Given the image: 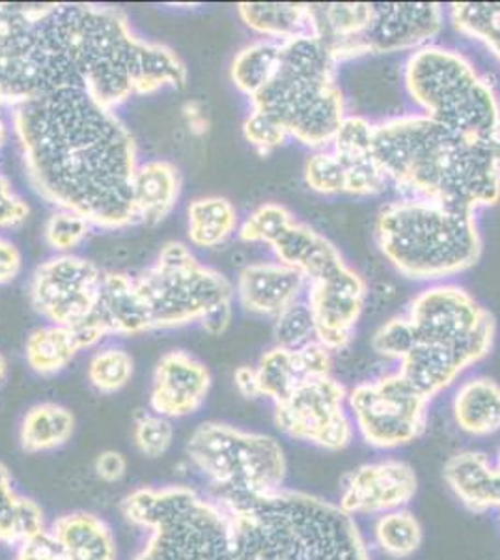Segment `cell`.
I'll list each match as a JSON object with an SVG mask.
<instances>
[{"mask_svg": "<svg viewBox=\"0 0 500 560\" xmlns=\"http://www.w3.org/2000/svg\"><path fill=\"white\" fill-rule=\"evenodd\" d=\"M234 382L235 387L245 398H260L254 366H241V369L235 370Z\"/></svg>", "mask_w": 500, "mask_h": 560, "instance_id": "cell-49", "label": "cell"}, {"mask_svg": "<svg viewBox=\"0 0 500 560\" xmlns=\"http://www.w3.org/2000/svg\"><path fill=\"white\" fill-rule=\"evenodd\" d=\"M375 240L391 266L412 280L449 279L481 255L475 213L420 198L386 205L375 219Z\"/></svg>", "mask_w": 500, "mask_h": 560, "instance_id": "cell-4", "label": "cell"}, {"mask_svg": "<svg viewBox=\"0 0 500 560\" xmlns=\"http://www.w3.org/2000/svg\"><path fill=\"white\" fill-rule=\"evenodd\" d=\"M44 530H47L44 509L15 488L8 465L0 462V546L15 548Z\"/></svg>", "mask_w": 500, "mask_h": 560, "instance_id": "cell-27", "label": "cell"}, {"mask_svg": "<svg viewBox=\"0 0 500 560\" xmlns=\"http://www.w3.org/2000/svg\"><path fill=\"white\" fill-rule=\"evenodd\" d=\"M456 427L469 438H491L500 432V383L476 376L460 383L452 398Z\"/></svg>", "mask_w": 500, "mask_h": 560, "instance_id": "cell-25", "label": "cell"}, {"mask_svg": "<svg viewBox=\"0 0 500 560\" xmlns=\"http://www.w3.org/2000/svg\"><path fill=\"white\" fill-rule=\"evenodd\" d=\"M372 540L388 559H409L425 544V527L411 510H393L375 517Z\"/></svg>", "mask_w": 500, "mask_h": 560, "instance_id": "cell-31", "label": "cell"}, {"mask_svg": "<svg viewBox=\"0 0 500 560\" xmlns=\"http://www.w3.org/2000/svg\"><path fill=\"white\" fill-rule=\"evenodd\" d=\"M450 20L457 33L486 45L500 60V2H454Z\"/></svg>", "mask_w": 500, "mask_h": 560, "instance_id": "cell-33", "label": "cell"}, {"mask_svg": "<svg viewBox=\"0 0 500 560\" xmlns=\"http://www.w3.org/2000/svg\"><path fill=\"white\" fill-rule=\"evenodd\" d=\"M185 451L216 497H260L284 488V448L267 433L209 420L193 430Z\"/></svg>", "mask_w": 500, "mask_h": 560, "instance_id": "cell-8", "label": "cell"}, {"mask_svg": "<svg viewBox=\"0 0 500 560\" xmlns=\"http://www.w3.org/2000/svg\"><path fill=\"white\" fill-rule=\"evenodd\" d=\"M103 338L107 335L92 322L79 327L44 325L26 338V363L39 376H57L81 351L95 348Z\"/></svg>", "mask_w": 500, "mask_h": 560, "instance_id": "cell-20", "label": "cell"}, {"mask_svg": "<svg viewBox=\"0 0 500 560\" xmlns=\"http://www.w3.org/2000/svg\"><path fill=\"white\" fill-rule=\"evenodd\" d=\"M23 268V256L15 243L0 236V287L15 280Z\"/></svg>", "mask_w": 500, "mask_h": 560, "instance_id": "cell-47", "label": "cell"}, {"mask_svg": "<svg viewBox=\"0 0 500 560\" xmlns=\"http://www.w3.org/2000/svg\"><path fill=\"white\" fill-rule=\"evenodd\" d=\"M121 512L147 540L131 560H232V530L217 497L189 486L131 491Z\"/></svg>", "mask_w": 500, "mask_h": 560, "instance_id": "cell-6", "label": "cell"}, {"mask_svg": "<svg viewBox=\"0 0 500 560\" xmlns=\"http://www.w3.org/2000/svg\"><path fill=\"white\" fill-rule=\"evenodd\" d=\"M367 301V282L348 264L309 282L306 305L311 308L316 342L340 351L353 340Z\"/></svg>", "mask_w": 500, "mask_h": 560, "instance_id": "cell-15", "label": "cell"}, {"mask_svg": "<svg viewBox=\"0 0 500 560\" xmlns=\"http://www.w3.org/2000/svg\"><path fill=\"white\" fill-rule=\"evenodd\" d=\"M293 223L295 217L286 206L267 202L256 208L241 224L240 237L243 242L267 243L271 247Z\"/></svg>", "mask_w": 500, "mask_h": 560, "instance_id": "cell-35", "label": "cell"}, {"mask_svg": "<svg viewBox=\"0 0 500 560\" xmlns=\"http://www.w3.org/2000/svg\"><path fill=\"white\" fill-rule=\"evenodd\" d=\"M184 110L185 118H187V124H189L193 133L202 135L208 131V118H206L202 108H200L197 102L187 103Z\"/></svg>", "mask_w": 500, "mask_h": 560, "instance_id": "cell-50", "label": "cell"}, {"mask_svg": "<svg viewBox=\"0 0 500 560\" xmlns=\"http://www.w3.org/2000/svg\"><path fill=\"white\" fill-rule=\"evenodd\" d=\"M430 401L398 370L348 390L354 432L375 451H396L417 441L428 427Z\"/></svg>", "mask_w": 500, "mask_h": 560, "instance_id": "cell-11", "label": "cell"}, {"mask_svg": "<svg viewBox=\"0 0 500 560\" xmlns=\"http://www.w3.org/2000/svg\"><path fill=\"white\" fill-rule=\"evenodd\" d=\"M211 390L208 366L187 351H168L153 370L150 409L166 419L197 413Z\"/></svg>", "mask_w": 500, "mask_h": 560, "instance_id": "cell-17", "label": "cell"}, {"mask_svg": "<svg viewBox=\"0 0 500 560\" xmlns=\"http://www.w3.org/2000/svg\"><path fill=\"white\" fill-rule=\"evenodd\" d=\"M103 277L105 271L83 256L47 258L32 275V306L53 325L79 327L94 314Z\"/></svg>", "mask_w": 500, "mask_h": 560, "instance_id": "cell-13", "label": "cell"}, {"mask_svg": "<svg viewBox=\"0 0 500 560\" xmlns=\"http://www.w3.org/2000/svg\"><path fill=\"white\" fill-rule=\"evenodd\" d=\"M92 229L89 219L68 210H57L45 224V240L49 247L60 255H70L73 248L79 247L86 240Z\"/></svg>", "mask_w": 500, "mask_h": 560, "instance_id": "cell-39", "label": "cell"}, {"mask_svg": "<svg viewBox=\"0 0 500 560\" xmlns=\"http://www.w3.org/2000/svg\"><path fill=\"white\" fill-rule=\"evenodd\" d=\"M133 287L148 331L200 322L211 308L232 301L235 293L221 271L200 264L179 242L166 243L158 260L133 277Z\"/></svg>", "mask_w": 500, "mask_h": 560, "instance_id": "cell-9", "label": "cell"}, {"mask_svg": "<svg viewBox=\"0 0 500 560\" xmlns=\"http://www.w3.org/2000/svg\"><path fill=\"white\" fill-rule=\"evenodd\" d=\"M314 36L329 49L342 47L359 38L374 15V4L368 2H333L311 4Z\"/></svg>", "mask_w": 500, "mask_h": 560, "instance_id": "cell-29", "label": "cell"}, {"mask_svg": "<svg viewBox=\"0 0 500 560\" xmlns=\"http://www.w3.org/2000/svg\"><path fill=\"white\" fill-rule=\"evenodd\" d=\"M304 182L319 195H344L346 171L333 150L312 153L304 165Z\"/></svg>", "mask_w": 500, "mask_h": 560, "instance_id": "cell-38", "label": "cell"}, {"mask_svg": "<svg viewBox=\"0 0 500 560\" xmlns=\"http://www.w3.org/2000/svg\"><path fill=\"white\" fill-rule=\"evenodd\" d=\"M251 105L279 121L288 137L311 148L330 144L348 116L336 83V62L316 36L280 44L279 65Z\"/></svg>", "mask_w": 500, "mask_h": 560, "instance_id": "cell-5", "label": "cell"}, {"mask_svg": "<svg viewBox=\"0 0 500 560\" xmlns=\"http://www.w3.org/2000/svg\"><path fill=\"white\" fill-rule=\"evenodd\" d=\"M230 322H232V301L222 303V305L216 306V308H211V311L200 319L204 329H206L209 335H213V337L226 331Z\"/></svg>", "mask_w": 500, "mask_h": 560, "instance_id": "cell-48", "label": "cell"}, {"mask_svg": "<svg viewBox=\"0 0 500 560\" xmlns=\"http://www.w3.org/2000/svg\"><path fill=\"white\" fill-rule=\"evenodd\" d=\"M13 560H62L58 541L53 536L51 528H47L39 535L31 536L20 546H15Z\"/></svg>", "mask_w": 500, "mask_h": 560, "instance_id": "cell-45", "label": "cell"}, {"mask_svg": "<svg viewBox=\"0 0 500 560\" xmlns=\"http://www.w3.org/2000/svg\"><path fill=\"white\" fill-rule=\"evenodd\" d=\"M243 135L248 144L261 153L271 152L275 148L282 147L288 139V133L279 121L256 108L251 110V115L243 124Z\"/></svg>", "mask_w": 500, "mask_h": 560, "instance_id": "cell-43", "label": "cell"}, {"mask_svg": "<svg viewBox=\"0 0 500 560\" xmlns=\"http://www.w3.org/2000/svg\"><path fill=\"white\" fill-rule=\"evenodd\" d=\"M8 374V363L4 357L0 355V383L4 382Z\"/></svg>", "mask_w": 500, "mask_h": 560, "instance_id": "cell-52", "label": "cell"}, {"mask_svg": "<svg viewBox=\"0 0 500 560\" xmlns=\"http://www.w3.org/2000/svg\"><path fill=\"white\" fill-rule=\"evenodd\" d=\"M275 424L286 438L338 453L354 440L348 388L333 376L311 377L275 401Z\"/></svg>", "mask_w": 500, "mask_h": 560, "instance_id": "cell-12", "label": "cell"}, {"mask_svg": "<svg viewBox=\"0 0 500 560\" xmlns=\"http://www.w3.org/2000/svg\"><path fill=\"white\" fill-rule=\"evenodd\" d=\"M39 96L83 89L105 107L184 89L187 68L171 47L140 38L126 13L97 4H39L26 34Z\"/></svg>", "mask_w": 500, "mask_h": 560, "instance_id": "cell-2", "label": "cell"}, {"mask_svg": "<svg viewBox=\"0 0 500 560\" xmlns=\"http://www.w3.org/2000/svg\"><path fill=\"white\" fill-rule=\"evenodd\" d=\"M31 215V208L25 200L13 191L7 176H0V229H13L25 223Z\"/></svg>", "mask_w": 500, "mask_h": 560, "instance_id": "cell-44", "label": "cell"}, {"mask_svg": "<svg viewBox=\"0 0 500 560\" xmlns=\"http://www.w3.org/2000/svg\"><path fill=\"white\" fill-rule=\"evenodd\" d=\"M412 346H415V332L407 316L388 319L381 325L372 338V348L375 353L394 361L404 359L411 351Z\"/></svg>", "mask_w": 500, "mask_h": 560, "instance_id": "cell-42", "label": "cell"}, {"mask_svg": "<svg viewBox=\"0 0 500 560\" xmlns=\"http://www.w3.org/2000/svg\"><path fill=\"white\" fill-rule=\"evenodd\" d=\"M443 28V8L435 2H380L367 31L351 44L329 49L336 65L362 55L418 51Z\"/></svg>", "mask_w": 500, "mask_h": 560, "instance_id": "cell-14", "label": "cell"}, {"mask_svg": "<svg viewBox=\"0 0 500 560\" xmlns=\"http://www.w3.org/2000/svg\"><path fill=\"white\" fill-rule=\"evenodd\" d=\"M418 490L417 472L398 458L375 459L354 467L340 482L338 506L349 516H381L407 509Z\"/></svg>", "mask_w": 500, "mask_h": 560, "instance_id": "cell-16", "label": "cell"}, {"mask_svg": "<svg viewBox=\"0 0 500 560\" xmlns=\"http://www.w3.org/2000/svg\"><path fill=\"white\" fill-rule=\"evenodd\" d=\"M375 124L367 120L364 116H346L340 128L333 139V152L340 160H359V158H372V144H374Z\"/></svg>", "mask_w": 500, "mask_h": 560, "instance_id": "cell-37", "label": "cell"}, {"mask_svg": "<svg viewBox=\"0 0 500 560\" xmlns=\"http://www.w3.org/2000/svg\"><path fill=\"white\" fill-rule=\"evenodd\" d=\"M94 471L100 480L116 485L127 475V458L118 451H103L94 462Z\"/></svg>", "mask_w": 500, "mask_h": 560, "instance_id": "cell-46", "label": "cell"}, {"mask_svg": "<svg viewBox=\"0 0 500 560\" xmlns=\"http://www.w3.org/2000/svg\"><path fill=\"white\" fill-rule=\"evenodd\" d=\"M406 316L415 332V345L449 348L473 366L493 348V314L457 284L425 288L415 295Z\"/></svg>", "mask_w": 500, "mask_h": 560, "instance_id": "cell-10", "label": "cell"}, {"mask_svg": "<svg viewBox=\"0 0 500 560\" xmlns=\"http://www.w3.org/2000/svg\"><path fill=\"white\" fill-rule=\"evenodd\" d=\"M8 139V126L7 121H4V118L0 116V148L4 147V142H7Z\"/></svg>", "mask_w": 500, "mask_h": 560, "instance_id": "cell-51", "label": "cell"}, {"mask_svg": "<svg viewBox=\"0 0 500 560\" xmlns=\"http://www.w3.org/2000/svg\"><path fill=\"white\" fill-rule=\"evenodd\" d=\"M75 432V417L55 401L32 406L21 419L20 445L25 453H55L70 443Z\"/></svg>", "mask_w": 500, "mask_h": 560, "instance_id": "cell-28", "label": "cell"}, {"mask_svg": "<svg viewBox=\"0 0 500 560\" xmlns=\"http://www.w3.org/2000/svg\"><path fill=\"white\" fill-rule=\"evenodd\" d=\"M32 189L58 210L103 229L135 223L137 142L115 108L83 89H62L12 108Z\"/></svg>", "mask_w": 500, "mask_h": 560, "instance_id": "cell-1", "label": "cell"}, {"mask_svg": "<svg viewBox=\"0 0 500 560\" xmlns=\"http://www.w3.org/2000/svg\"><path fill=\"white\" fill-rule=\"evenodd\" d=\"M237 229V210L224 197L195 198L187 208V234L193 245L219 247Z\"/></svg>", "mask_w": 500, "mask_h": 560, "instance_id": "cell-30", "label": "cell"}, {"mask_svg": "<svg viewBox=\"0 0 500 560\" xmlns=\"http://www.w3.org/2000/svg\"><path fill=\"white\" fill-rule=\"evenodd\" d=\"M237 13L251 31L271 42L284 44L301 36H314L311 4L241 2Z\"/></svg>", "mask_w": 500, "mask_h": 560, "instance_id": "cell-26", "label": "cell"}, {"mask_svg": "<svg viewBox=\"0 0 500 560\" xmlns=\"http://www.w3.org/2000/svg\"><path fill=\"white\" fill-rule=\"evenodd\" d=\"M182 195V176L171 161L140 163L131 184L135 221L158 224L171 215Z\"/></svg>", "mask_w": 500, "mask_h": 560, "instance_id": "cell-23", "label": "cell"}, {"mask_svg": "<svg viewBox=\"0 0 500 560\" xmlns=\"http://www.w3.org/2000/svg\"><path fill=\"white\" fill-rule=\"evenodd\" d=\"M280 44L271 39H258L243 47L235 55L230 77L235 89L253 100L269 83L272 71L279 65Z\"/></svg>", "mask_w": 500, "mask_h": 560, "instance_id": "cell-32", "label": "cell"}, {"mask_svg": "<svg viewBox=\"0 0 500 560\" xmlns=\"http://www.w3.org/2000/svg\"><path fill=\"white\" fill-rule=\"evenodd\" d=\"M135 361L124 348H103L95 351L89 361V382L102 395H115L131 382Z\"/></svg>", "mask_w": 500, "mask_h": 560, "instance_id": "cell-34", "label": "cell"}, {"mask_svg": "<svg viewBox=\"0 0 500 560\" xmlns=\"http://www.w3.org/2000/svg\"><path fill=\"white\" fill-rule=\"evenodd\" d=\"M407 94L433 121L500 144V102L486 77L462 52L426 45L407 58Z\"/></svg>", "mask_w": 500, "mask_h": 560, "instance_id": "cell-7", "label": "cell"}, {"mask_svg": "<svg viewBox=\"0 0 500 560\" xmlns=\"http://www.w3.org/2000/svg\"><path fill=\"white\" fill-rule=\"evenodd\" d=\"M340 160V158H338ZM344 171H346V187L344 195H353V197H374L385 191V174L380 165L372 158H359V160H340Z\"/></svg>", "mask_w": 500, "mask_h": 560, "instance_id": "cell-41", "label": "cell"}, {"mask_svg": "<svg viewBox=\"0 0 500 560\" xmlns=\"http://www.w3.org/2000/svg\"><path fill=\"white\" fill-rule=\"evenodd\" d=\"M174 424L163 415L142 411L135 417L133 441L137 451L144 458L158 459L165 456L174 443Z\"/></svg>", "mask_w": 500, "mask_h": 560, "instance_id": "cell-36", "label": "cell"}, {"mask_svg": "<svg viewBox=\"0 0 500 560\" xmlns=\"http://www.w3.org/2000/svg\"><path fill=\"white\" fill-rule=\"evenodd\" d=\"M495 465H497V471H499L500 475V451L499 456H497V459H495Z\"/></svg>", "mask_w": 500, "mask_h": 560, "instance_id": "cell-53", "label": "cell"}, {"mask_svg": "<svg viewBox=\"0 0 500 560\" xmlns=\"http://www.w3.org/2000/svg\"><path fill=\"white\" fill-rule=\"evenodd\" d=\"M62 560H118L115 530L103 517L90 512H71L53 523Z\"/></svg>", "mask_w": 500, "mask_h": 560, "instance_id": "cell-24", "label": "cell"}, {"mask_svg": "<svg viewBox=\"0 0 500 560\" xmlns=\"http://www.w3.org/2000/svg\"><path fill=\"white\" fill-rule=\"evenodd\" d=\"M306 287L303 275L280 261L251 264L237 277V300L251 314L277 318L295 305Z\"/></svg>", "mask_w": 500, "mask_h": 560, "instance_id": "cell-19", "label": "cell"}, {"mask_svg": "<svg viewBox=\"0 0 500 560\" xmlns=\"http://www.w3.org/2000/svg\"><path fill=\"white\" fill-rule=\"evenodd\" d=\"M330 366L333 353L314 340L298 350L275 346L260 357L254 366V374L260 398H269L275 404L304 380L330 376Z\"/></svg>", "mask_w": 500, "mask_h": 560, "instance_id": "cell-18", "label": "cell"}, {"mask_svg": "<svg viewBox=\"0 0 500 560\" xmlns=\"http://www.w3.org/2000/svg\"><path fill=\"white\" fill-rule=\"evenodd\" d=\"M444 482L457 501L476 514L500 509V475L488 454L463 451L446 459Z\"/></svg>", "mask_w": 500, "mask_h": 560, "instance_id": "cell-21", "label": "cell"}, {"mask_svg": "<svg viewBox=\"0 0 500 560\" xmlns=\"http://www.w3.org/2000/svg\"><path fill=\"white\" fill-rule=\"evenodd\" d=\"M374 160L409 198L475 213L499 205L500 144L457 133L425 115L375 124Z\"/></svg>", "mask_w": 500, "mask_h": 560, "instance_id": "cell-3", "label": "cell"}, {"mask_svg": "<svg viewBox=\"0 0 500 560\" xmlns=\"http://www.w3.org/2000/svg\"><path fill=\"white\" fill-rule=\"evenodd\" d=\"M277 261L303 275L306 284L346 264L335 243L312 229L311 224L295 223L271 245Z\"/></svg>", "mask_w": 500, "mask_h": 560, "instance_id": "cell-22", "label": "cell"}, {"mask_svg": "<svg viewBox=\"0 0 500 560\" xmlns=\"http://www.w3.org/2000/svg\"><path fill=\"white\" fill-rule=\"evenodd\" d=\"M275 319V340L280 348L298 350L316 340L311 308L306 303L298 301Z\"/></svg>", "mask_w": 500, "mask_h": 560, "instance_id": "cell-40", "label": "cell"}, {"mask_svg": "<svg viewBox=\"0 0 500 560\" xmlns=\"http://www.w3.org/2000/svg\"><path fill=\"white\" fill-rule=\"evenodd\" d=\"M499 516H500V509H499Z\"/></svg>", "mask_w": 500, "mask_h": 560, "instance_id": "cell-54", "label": "cell"}]
</instances>
